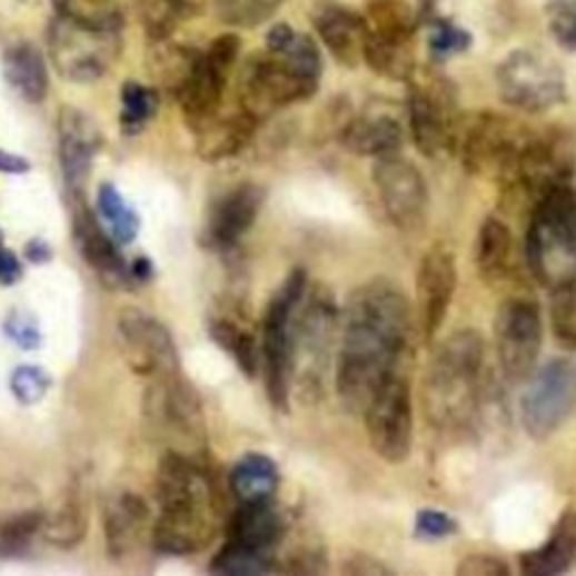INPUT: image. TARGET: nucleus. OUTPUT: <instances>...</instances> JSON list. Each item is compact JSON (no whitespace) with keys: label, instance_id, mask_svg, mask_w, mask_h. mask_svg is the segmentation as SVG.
Instances as JSON below:
<instances>
[{"label":"nucleus","instance_id":"nucleus-1","mask_svg":"<svg viewBox=\"0 0 576 576\" xmlns=\"http://www.w3.org/2000/svg\"><path fill=\"white\" fill-rule=\"evenodd\" d=\"M342 325L336 388L349 413H363L380 383L404 371L413 349V311L397 284L371 279L349 298Z\"/></svg>","mask_w":576,"mask_h":576},{"label":"nucleus","instance_id":"nucleus-2","mask_svg":"<svg viewBox=\"0 0 576 576\" xmlns=\"http://www.w3.org/2000/svg\"><path fill=\"white\" fill-rule=\"evenodd\" d=\"M160 514L151 529L153 545L173 556L206 549L219 532L215 483L197 457L167 450L156 470Z\"/></svg>","mask_w":576,"mask_h":576},{"label":"nucleus","instance_id":"nucleus-3","mask_svg":"<svg viewBox=\"0 0 576 576\" xmlns=\"http://www.w3.org/2000/svg\"><path fill=\"white\" fill-rule=\"evenodd\" d=\"M485 345L479 334L461 329L435 349L424 376V410L437 430L457 433L479 410V378H483Z\"/></svg>","mask_w":576,"mask_h":576},{"label":"nucleus","instance_id":"nucleus-4","mask_svg":"<svg viewBox=\"0 0 576 576\" xmlns=\"http://www.w3.org/2000/svg\"><path fill=\"white\" fill-rule=\"evenodd\" d=\"M527 264L549 291L576 281V189H554L532 208L527 228Z\"/></svg>","mask_w":576,"mask_h":576},{"label":"nucleus","instance_id":"nucleus-5","mask_svg":"<svg viewBox=\"0 0 576 576\" xmlns=\"http://www.w3.org/2000/svg\"><path fill=\"white\" fill-rule=\"evenodd\" d=\"M576 173V140L560 127L529 131L509 176L500 182L503 191L514 201L532 208L554 189L572 185Z\"/></svg>","mask_w":576,"mask_h":576},{"label":"nucleus","instance_id":"nucleus-6","mask_svg":"<svg viewBox=\"0 0 576 576\" xmlns=\"http://www.w3.org/2000/svg\"><path fill=\"white\" fill-rule=\"evenodd\" d=\"M307 294V272L296 268L284 279L279 291L268 302L264 316V338H261V365L266 376V390L270 404L286 413L288 399L294 390V325L296 314Z\"/></svg>","mask_w":576,"mask_h":576},{"label":"nucleus","instance_id":"nucleus-7","mask_svg":"<svg viewBox=\"0 0 576 576\" xmlns=\"http://www.w3.org/2000/svg\"><path fill=\"white\" fill-rule=\"evenodd\" d=\"M145 415L151 433L171 453L197 457L206 446V419L199 395L182 374L149 380Z\"/></svg>","mask_w":576,"mask_h":576},{"label":"nucleus","instance_id":"nucleus-8","mask_svg":"<svg viewBox=\"0 0 576 576\" xmlns=\"http://www.w3.org/2000/svg\"><path fill=\"white\" fill-rule=\"evenodd\" d=\"M336 331V300L325 286H316L311 294H305L294 325V386L298 383L307 397H316L325 386Z\"/></svg>","mask_w":576,"mask_h":576},{"label":"nucleus","instance_id":"nucleus-9","mask_svg":"<svg viewBox=\"0 0 576 576\" xmlns=\"http://www.w3.org/2000/svg\"><path fill=\"white\" fill-rule=\"evenodd\" d=\"M320 75H314L291 59L266 50L252 57L239 79V109L257 122L275 111L309 100L318 90Z\"/></svg>","mask_w":576,"mask_h":576},{"label":"nucleus","instance_id":"nucleus-10","mask_svg":"<svg viewBox=\"0 0 576 576\" xmlns=\"http://www.w3.org/2000/svg\"><path fill=\"white\" fill-rule=\"evenodd\" d=\"M514 120L498 113H473L459 120L453 151L459 156L466 171L503 182L527 138Z\"/></svg>","mask_w":576,"mask_h":576},{"label":"nucleus","instance_id":"nucleus-11","mask_svg":"<svg viewBox=\"0 0 576 576\" xmlns=\"http://www.w3.org/2000/svg\"><path fill=\"white\" fill-rule=\"evenodd\" d=\"M48 48L57 72L77 83H90L105 77L122 50L120 32L92 30L59 14L48 34Z\"/></svg>","mask_w":576,"mask_h":576},{"label":"nucleus","instance_id":"nucleus-12","mask_svg":"<svg viewBox=\"0 0 576 576\" xmlns=\"http://www.w3.org/2000/svg\"><path fill=\"white\" fill-rule=\"evenodd\" d=\"M360 415L365 417L367 439L380 459L401 464L410 457L415 417L410 386L404 371L383 380Z\"/></svg>","mask_w":576,"mask_h":576},{"label":"nucleus","instance_id":"nucleus-13","mask_svg":"<svg viewBox=\"0 0 576 576\" xmlns=\"http://www.w3.org/2000/svg\"><path fill=\"white\" fill-rule=\"evenodd\" d=\"M408 81V120L417 149L430 158L453 151L461 120L455 88L444 77H417V72Z\"/></svg>","mask_w":576,"mask_h":576},{"label":"nucleus","instance_id":"nucleus-14","mask_svg":"<svg viewBox=\"0 0 576 576\" xmlns=\"http://www.w3.org/2000/svg\"><path fill=\"white\" fill-rule=\"evenodd\" d=\"M241 41L235 34H224L206 52H199L185 81L173 92L191 129H199L219 116L230 70L239 57Z\"/></svg>","mask_w":576,"mask_h":576},{"label":"nucleus","instance_id":"nucleus-15","mask_svg":"<svg viewBox=\"0 0 576 576\" xmlns=\"http://www.w3.org/2000/svg\"><path fill=\"white\" fill-rule=\"evenodd\" d=\"M496 81L503 102L525 113H543L565 102L560 68L532 50L512 52L498 66Z\"/></svg>","mask_w":576,"mask_h":576},{"label":"nucleus","instance_id":"nucleus-16","mask_svg":"<svg viewBox=\"0 0 576 576\" xmlns=\"http://www.w3.org/2000/svg\"><path fill=\"white\" fill-rule=\"evenodd\" d=\"M520 401L523 426L529 437H552L576 408V363L556 358L532 374Z\"/></svg>","mask_w":576,"mask_h":576},{"label":"nucleus","instance_id":"nucleus-17","mask_svg":"<svg viewBox=\"0 0 576 576\" xmlns=\"http://www.w3.org/2000/svg\"><path fill=\"white\" fill-rule=\"evenodd\" d=\"M494 340L503 374L512 383H525L543 349V318L536 300L529 296L507 298L496 314Z\"/></svg>","mask_w":576,"mask_h":576},{"label":"nucleus","instance_id":"nucleus-18","mask_svg":"<svg viewBox=\"0 0 576 576\" xmlns=\"http://www.w3.org/2000/svg\"><path fill=\"white\" fill-rule=\"evenodd\" d=\"M118 331L131 369L149 380L180 374V358L167 327L140 309H122Z\"/></svg>","mask_w":576,"mask_h":576},{"label":"nucleus","instance_id":"nucleus-19","mask_svg":"<svg viewBox=\"0 0 576 576\" xmlns=\"http://www.w3.org/2000/svg\"><path fill=\"white\" fill-rule=\"evenodd\" d=\"M374 185L390 221L401 230L421 226L428 208V187L415 162L395 153L380 156L374 165Z\"/></svg>","mask_w":576,"mask_h":576},{"label":"nucleus","instance_id":"nucleus-20","mask_svg":"<svg viewBox=\"0 0 576 576\" xmlns=\"http://www.w3.org/2000/svg\"><path fill=\"white\" fill-rule=\"evenodd\" d=\"M457 288V266L455 255L437 244L433 246L417 270V307H419V327L424 338H435L441 329L450 302Z\"/></svg>","mask_w":576,"mask_h":576},{"label":"nucleus","instance_id":"nucleus-21","mask_svg":"<svg viewBox=\"0 0 576 576\" xmlns=\"http://www.w3.org/2000/svg\"><path fill=\"white\" fill-rule=\"evenodd\" d=\"M59 133V160L66 185L70 187L72 197L81 199L86 180L90 178L95 156L100 151L102 136L98 125H95L83 111L63 107L57 120Z\"/></svg>","mask_w":576,"mask_h":576},{"label":"nucleus","instance_id":"nucleus-22","mask_svg":"<svg viewBox=\"0 0 576 576\" xmlns=\"http://www.w3.org/2000/svg\"><path fill=\"white\" fill-rule=\"evenodd\" d=\"M72 232L79 255L107 286L118 288L133 279L131 268L118 248V241L83 203H77L75 208Z\"/></svg>","mask_w":576,"mask_h":576},{"label":"nucleus","instance_id":"nucleus-23","mask_svg":"<svg viewBox=\"0 0 576 576\" xmlns=\"http://www.w3.org/2000/svg\"><path fill=\"white\" fill-rule=\"evenodd\" d=\"M266 201V191L259 185H239L212 206L206 241L217 250H228L239 244V239L252 228Z\"/></svg>","mask_w":576,"mask_h":576},{"label":"nucleus","instance_id":"nucleus-24","mask_svg":"<svg viewBox=\"0 0 576 576\" xmlns=\"http://www.w3.org/2000/svg\"><path fill=\"white\" fill-rule=\"evenodd\" d=\"M314 28L336 61L347 68H356L360 63L367 39L363 17L336 3V0H320L314 8Z\"/></svg>","mask_w":576,"mask_h":576},{"label":"nucleus","instance_id":"nucleus-25","mask_svg":"<svg viewBox=\"0 0 576 576\" xmlns=\"http://www.w3.org/2000/svg\"><path fill=\"white\" fill-rule=\"evenodd\" d=\"M149 507L136 494H118L107 503L105 512V534L107 549L116 560L133 558L147 538L149 529Z\"/></svg>","mask_w":576,"mask_h":576},{"label":"nucleus","instance_id":"nucleus-26","mask_svg":"<svg viewBox=\"0 0 576 576\" xmlns=\"http://www.w3.org/2000/svg\"><path fill=\"white\" fill-rule=\"evenodd\" d=\"M340 142L356 156L380 158L395 153L404 142V127L390 113H363L340 129Z\"/></svg>","mask_w":576,"mask_h":576},{"label":"nucleus","instance_id":"nucleus-27","mask_svg":"<svg viewBox=\"0 0 576 576\" xmlns=\"http://www.w3.org/2000/svg\"><path fill=\"white\" fill-rule=\"evenodd\" d=\"M281 514L272 500L241 503L228 523V543L270 554L272 545L281 536Z\"/></svg>","mask_w":576,"mask_h":576},{"label":"nucleus","instance_id":"nucleus-28","mask_svg":"<svg viewBox=\"0 0 576 576\" xmlns=\"http://www.w3.org/2000/svg\"><path fill=\"white\" fill-rule=\"evenodd\" d=\"M576 560V512H565L549 538L520 556V572L527 576H556L567 572Z\"/></svg>","mask_w":576,"mask_h":576},{"label":"nucleus","instance_id":"nucleus-29","mask_svg":"<svg viewBox=\"0 0 576 576\" xmlns=\"http://www.w3.org/2000/svg\"><path fill=\"white\" fill-rule=\"evenodd\" d=\"M257 127L259 122L241 109L228 118L215 116L197 129V151L208 162L232 158L250 145Z\"/></svg>","mask_w":576,"mask_h":576},{"label":"nucleus","instance_id":"nucleus-30","mask_svg":"<svg viewBox=\"0 0 576 576\" xmlns=\"http://www.w3.org/2000/svg\"><path fill=\"white\" fill-rule=\"evenodd\" d=\"M516 261V244L507 224L491 217L477 232L475 264L487 284H503L512 277Z\"/></svg>","mask_w":576,"mask_h":576},{"label":"nucleus","instance_id":"nucleus-31","mask_svg":"<svg viewBox=\"0 0 576 576\" xmlns=\"http://www.w3.org/2000/svg\"><path fill=\"white\" fill-rule=\"evenodd\" d=\"M3 72L10 86L26 102L39 105L46 100L50 77L41 52L30 43H19L10 48L3 57Z\"/></svg>","mask_w":576,"mask_h":576},{"label":"nucleus","instance_id":"nucleus-32","mask_svg":"<svg viewBox=\"0 0 576 576\" xmlns=\"http://www.w3.org/2000/svg\"><path fill=\"white\" fill-rule=\"evenodd\" d=\"M277 487H279L277 464L261 453L244 455L230 473V489L239 503L272 500Z\"/></svg>","mask_w":576,"mask_h":576},{"label":"nucleus","instance_id":"nucleus-33","mask_svg":"<svg viewBox=\"0 0 576 576\" xmlns=\"http://www.w3.org/2000/svg\"><path fill=\"white\" fill-rule=\"evenodd\" d=\"M421 19L413 12L406 0H369L365 12L367 34L395 41V43H413Z\"/></svg>","mask_w":576,"mask_h":576},{"label":"nucleus","instance_id":"nucleus-34","mask_svg":"<svg viewBox=\"0 0 576 576\" xmlns=\"http://www.w3.org/2000/svg\"><path fill=\"white\" fill-rule=\"evenodd\" d=\"M210 336L224 351H228L235 358V363L246 376H257L261 365V351L257 347L255 336L246 327H241L239 320L230 316L215 318L210 322Z\"/></svg>","mask_w":576,"mask_h":576},{"label":"nucleus","instance_id":"nucleus-35","mask_svg":"<svg viewBox=\"0 0 576 576\" xmlns=\"http://www.w3.org/2000/svg\"><path fill=\"white\" fill-rule=\"evenodd\" d=\"M363 61L380 77L395 81H408L415 75V48L413 43L383 41L376 37L365 39Z\"/></svg>","mask_w":576,"mask_h":576},{"label":"nucleus","instance_id":"nucleus-36","mask_svg":"<svg viewBox=\"0 0 576 576\" xmlns=\"http://www.w3.org/2000/svg\"><path fill=\"white\" fill-rule=\"evenodd\" d=\"M59 14L92 30L120 32L122 28L120 0H59Z\"/></svg>","mask_w":576,"mask_h":576},{"label":"nucleus","instance_id":"nucleus-37","mask_svg":"<svg viewBox=\"0 0 576 576\" xmlns=\"http://www.w3.org/2000/svg\"><path fill=\"white\" fill-rule=\"evenodd\" d=\"M43 536L57 547H75L86 536V509L77 496L66 498L54 514L43 518Z\"/></svg>","mask_w":576,"mask_h":576},{"label":"nucleus","instance_id":"nucleus-38","mask_svg":"<svg viewBox=\"0 0 576 576\" xmlns=\"http://www.w3.org/2000/svg\"><path fill=\"white\" fill-rule=\"evenodd\" d=\"M98 206L100 215L111 228V235L118 244H131L140 232V219L138 215L127 206L125 197L118 191L116 185L105 182L98 191Z\"/></svg>","mask_w":576,"mask_h":576},{"label":"nucleus","instance_id":"nucleus-39","mask_svg":"<svg viewBox=\"0 0 576 576\" xmlns=\"http://www.w3.org/2000/svg\"><path fill=\"white\" fill-rule=\"evenodd\" d=\"M43 518L34 509L0 516V556H21L37 534H43Z\"/></svg>","mask_w":576,"mask_h":576},{"label":"nucleus","instance_id":"nucleus-40","mask_svg":"<svg viewBox=\"0 0 576 576\" xmlns=\"http://www.w3.org/2000/svg\"><path fill=\"white\" fill-rule=\"evenodd\" d=\"M160 107V98H158V90L147 88L138 81H129L122 86V129L125 133L133 136L140 133L149 120L158 113Z\"/></svg>","mask_w":576,"mask_h":576},{"label":"nucleus","instance_id":"nucleus-41","mask_svg":"<svg viewBox=\"0 0 576 576\" xmlns=\"http://www.w3.org/2000/svg\"><path fill=\"white\" fill-rule=\"evenodd\" d=\"M138 14L153 43H162L187 14V0H138Z\"/></svg>","mask_w":576,"mask_h":576},{"label":"nucleus","instance_id":"nucleus-42","mask_svg":"<svg viewBox=\"0 0 576 576\" xmlns=\"http://www.w3.org/2000/svg\"><path fill=\"white\" fill-rule=\"evenodd\" d=\"M284 6V0H215L217 17L235 28H257Z\"/></svg>","mask_w":576,"mask_h":576},{"label":"nucleus","instance_id":"nucleus-43","mask_svg":"<svg viewBox=\"0 0 576 576\" xmlns=\"http://www.w3.org/2000/svg\"><path fill=\"white\" fill-rule=\"evenodd\" d=\"M549 322L554 338L565 347L576 351V281L565 284L552 291Z\"/></svg>","mask_w":576,"mask_h":576},{"label":"nucleus","instance_id":"nucleus-44","mask_svg":"<svg viewBox=\"0 0 576 576\" xmlns=\"http://www.w3.org/2000/svg\"><path fill=\"white\" fill-rule=\"evenodd\" d=\"M210 569L217 574H268L272 572V556L268 552L226 543L215 556Z\"/></svg>","mask_w":576,"mask_h":576},{"label":"nucleus","instance_id":"nucleus-45","mask_svg":"<svg viewBox=\"0 0 576 576\" xmlns=\"http://www.w3.org/2000/svg\"><path fill=\"white\" fill-rule=\"evenodd\" d=\"M197 57H199V52H195V50L178 48V46H165L160 52H156V57L151 61L153 77L160 81V86L176 92L178 86L189 75L191 66H195Z\"/></svg>","mask_w":576,"mask_h":576},{"label":"nucleus","instance_id":"nucleus-46","mask_svg":"<svg viewBox=\"0 0 576 576\" xmlns=\"http://www.w3.org/2000/svg\"><path fill=\"white\" fill-rule=\"evenodd\" d=\"M470 48V34L457 26H453L446 19L433 21L430 28V39H428V50L435 61H446L455 54H461Z\"/></svg>","mask_w":576,"mask_h":576},{"label":"nucleus","instance_id":"nucleus-47","mask_svg":"<svg viewBox=\"0 0 576 576\" xmlns=\"http://www.w3.org/2000/svg\"><path fill=\"white\" fill-rule=\"evenodd\" d=\"M50 390V376L41 367L23 365L12 374V393L21 404H39Z\"/></svg>","mask_w":576,"mask_h":576},{"label":"nucleus","instance_id":"nucleus-48","mask_svg":"<svg viewBox=\"0 0 576 576\" xmlns=\"http://www.w3.org/2000/svg\"><path fill=\"white\" fill-rule=\"evenodd\" d=\"M457 574L461 576H505L509 574V565L489 554H470L457 565Z\"/></svg>","mask_w":576,"mask_h":576},{"label":"nucleus","instance_id":"nucleus-49","mask_svg":"<svg viewBox=\"0 0 576 576\" xmlns=\"http://www.w3.org/2000/svg\"><path fill=\"white\" fill-rule=\"evenodd\" d=\"M549 32L565 50H576V12L569 8H552Z\"/></svg>","mask_w":576,"mask_h":576},{"label":"nucleus","instance_id":"nucleus-50","mask_svg":"<svg viewBox=\"0 0 576 576\" xmlns=\"http://www.w3.org/2000/svg\"><path fill=\"white\" fill-rule=\"evenodd\" d=\"M415 532L421 538H446V536L457 532V523L448 514L426 509V512H419L417 523H415Z\"/></svg>","mask_w":576,"mask_h":576},{"label":"nucleus","instance_id":"nucleus-51","mask_svg":"<svg viewBox=\"0 0 576 576\" xmlns=\"http://www.w3.org/2000/svg\"><path fill=\"white\" fill-rule=\"evenodd\" d=\"M6 329H8V336H10L17 345H21L23 349H34V347H39V342H41L39 327H37V322H34L30 316H23V314L10 316Z\"/></svg>","mask_w":576,"mask_h":576},{"label":"nucleus","instance_id":"nucleus-52","mask_svg":"<svg viewBox=\"0 0 576 576\" xmlns=\"http://www.w3.org/2000/svg\"><path fill=\"white\" fill-rule=\"evenodd\" d=\"M21 277H23V266L19 257L12 250L0 246V284L14 286Z\"/></svg>","mask_w":576,"mask_h":576},{"label":"nucleus","instance_id":"nucleus-53","mask_svg":"<svg viewBox=\"0 0 576 576\" xmlns=\"http://www.w3.org/2000/svg\"><path fill=\"white\" fill-rule=\"evenodd\" d=\"M30 169V162L26 158H19V156H12V153H6L0 151V171H10V173H23Z\"/></svg>","mask_w":576,"mask_h":576},{"label":"nucleus","instance_id":"nucleus-54","mask_svg":"<svg viewBox=\"0 0 576 576\" xmlns=\"http://www.w3.org/2000/svg\"><path fill=\"white\" fill-rule=\"evenodd\" d=\"M26 255H28V259H30V261L41 264V261H48V259L52 257V250L48 248V244H46V241L34 239V241H30V244H28Z\"/></svg>","mask_w":576,"mask_h":576},{"label":"nucleus","instance_id":"nucleus-55","mask_svg":"<svg viewBox=\"0 0 576 576\" xmlns=\"http://www.w3.org/2000/svg\"><path fill=\"white\" fill-rule=\"evenodd\" d=\"M131 277L133 279H140V281H147L149 277H151V264H149V259H145V257H140V259H136L131 266Z\"/></svg>","mask_w":576,"mask_h":576}]
</instances>
